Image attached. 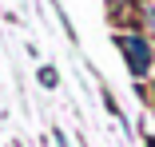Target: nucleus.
Instances as JSON below:
<instances>
[{
    "mask_svg": "<svg viewBox=\"0 0 155 147\" xmlns=\"http://www.w3.org/2000/svg\"><path fill=\"white\" fill-rule=\"evenodd\" d=\"M115 48L123 52L127 72H131L135 80L151 76V68H155V48H151V40H147L143 32H115Z\"/></svg>",
    "mask_w": 155,
    "mask_h": 147,
    "instance_id": "1",
    "label": "nucleus"
},
{
    "mask_svg": "<svg viewBox=\"0 0 155 147\" xmlns=\"http://www.w3.org/2000/svg\"><path fill=\"white\" fill-rule=\"evenodd\" d=\"M135 12H139L143 32H147V36H155V0H139V4H135Z\"/></svg>",
    "mask_w": 155,
    "mask_h": 147,
    "instance_id": "2",
    "label": "nucleus"
},
{
    "mask_svg": "<svg viewBox=\"0 0 155 147\" xmlns=\"http://www.w3.org/2000/svg\"><path fill=\"white\" fill-rule=\"evenodd\" d=\"M36 76H40V83H44V87H56V83H60V72H56L52 64H44V68H40Z\"/></svg>",
    "mask_w": 155,
    "mask_h": 147,
    "instance_id": "3",
    "label": "nucleus"
},
{
    "mask_svg": "<svg viewBox=\"0 0 155 147\" xmlns=\"http://www.w3.org/2000/svg\"><path fill=\"white\" fill-rule=\"evenodd\" d=\"M143 143H147V147H155V135H147V139H143Z\"/></svg>",
    "mask_w": 155,
    "mask_h": 147,
    "instance_id": "4",
    "label": "nucleus"
},
{
    "mask_svg": "<svg viewBox=\"0 0 155 147\" xmlns=\"http://www.w3.org/2000/svg\"><path fill=\"white\" fill-rule=\"evenodd\" d=\"M151 100H155V92H151Z\"/></svg>",
    "mask_w": 155,
    "mask_h": 147,
    "instance_id": "5",
    "label": "nucleus"
}]
</instances>
